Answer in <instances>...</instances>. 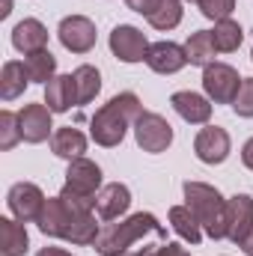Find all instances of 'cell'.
Segmentation results:
<instances>
[{"instance_id": "obj_1", "label": "cell", "mask_w": 253, "mask_h": 256, "mask_svg": "<svg viewBox=\"0 0 253 256\" xmlns=\"http://www.w3.org/2000/svg\"><path fill=\"white\" fill-rule=\"evenodd\" d=\"M143 114V104L134 92H120L114 96L104 108H98L90 120V134L98 146L104 149H114L122 143L126 131L134 126V120Z\"/></svg>"}, {"instance_id": "obj_2", "label": "cell", "mask_w": 253, "mask_h": 256, "mask_svg": "<svg viewBox=\"0 0 253 256\" xmlns=\"http://www.w3.org/2000/svg\"><path fill=\"white\" fill-rule=\"evenodd\" d=\"M146 232H155V236L167 238V232H164V226L158 224L155 214L137 212V214H131L126 220H120V224L102 226V232H98L92 248H96V254H102V256H120V254H126L134 242H140Z\"/></svg>"}, {"instance_id": "obj_3", "label": "cell", "mask_w": 253, "mask_h": 256, "mask_svg": "<svg viewBox=\"0 0 253 256\" xmlns=\"http://www.w3.org/2000/svg\"><path fill=\"white\" fill-rule=\"evenodd\" d=\"M182 191H185V206L196 214L202 232L214 242L226 238V200H224V194L206 182H185Z\"/></svg>"}, {"instance_id": "obj_4", "label": "cell", "mask_w": 253, "mask_h": 256, "mask_svg": "<svg viewBox=\"0 0 253 256\" xmlns=\"http://www.w3.org/2000/svg\"><path fill=\"white\" fill-rule=\"evenodd\" d=\"M134 140L143 152L149 155H158V152H167L170 143H173V126L161 116V114H152V110H143L137 120H134Z\"/></svg>"}, {"instance_id": "obj_5", "label": "cell", "mask_w": 253, "mask_h": 256, "mask_svg": "<svg viewBox=\"0 0 253 256\" xmlns=\"http://www.w3.org/2000/svg\"><path fill=\"white\" fill-rule=\"evenodd\" d=\"M80 214H86L84 208H74V206H68L63 196L57 194V196H48L45 200V208H42V214H39V230L45 232V236H51V238H68V232H72V226H74V220L80 218Z\"/></svg>"}, {"instance_id": "obj_6", "label": "cell", "mask_w": 253, "mask_h": 256, "mask_svg": "<svg viewBox=\"0 0 253 256\" xmlns=\"http://www.w3.org/2000/svg\"><path fill=\"white\" fill-rule=\"evenodd\" d=\"M238 86H242V78L232 66L212 63L202 68V90L214 104H232L238 96Z\"/></svg>"}, {"instance_id": "obj_7", "label": "cell", "mask_w": 253, "mask_h": 256, "mask_svg": "<svg viewBox=\"0 0 253 256\" xmlns=\"http://www.w3.org/2000/svg\"><path fill=\"white\" fill-rule=\"evenodd\" d=\"M6 206H9L15 220L30 224V220H39V214L45 208V194L33 182H15L6 194Z\"/></svg>"}, {"instance_id": "obj_8", "label": "cell", "mask_w": 253, "mask_h": 256, "mask_svg": "<svg viewBox=\"0 0 253 256\" xmlns=\"http://www.w3.org/2000/svg\"><path fill=\"white\" fill-rule=\"evenodd\" d=\"M96 24L86 18V15H68L60 21L57 27V39L66 51L72 54H90L96 48Z\"/></svg>"}, {"instance_id": "obj_9", "label": "cell", "mask_w": 253, "mask_h": 256, "mask_svg": "<svg viewBox=\"0 0 253 256\" xmlns=\"http://www.w3.org/2000/svg\"><path fill=\"white\" fill-rule=\"evenodd\" d=\"M194 152L202 164H224L232 152V140L226 134V128L220 126H206L200 128L196 140H194Z\"/></svg>"}, {"instance_id": "obj_10", "label": "cell", "mask_w": 253, "mask_h": 256, "mask_svg": "<svg viewBox=\"0 0 253 256\" xmlns=\"http://www.w3.org/2000/svg\"><path fill=\"white\" fill-rule=\"evenodd\" d=\"M63 188L80 194V196H98V191L104 188V185H102V167H98L96 161H90V158H74V161H68Z\"/></svg>"}, {"instance_id": "obj_11", "label": "cell", "mask_w": 253, "mask_h": 256, "mask_svg": "<svg viewBox=\"0 0 253 256\" xmlns=\"http://www.w3.org/2000/svg\"><path fill=\"white\" fill-rule=\"evenodd\" d=\"M110 51H114V57L122 60V63H140V60H146L149 42H146L143 30H137V27H131V24H120V27H114V33H110Z\"/></svg>"}, {"instance_id": "obj_12", "label": "cell", "mask_w": 253, "mask_h": 256, "mask_svg": "<svg viewBox=\"0 0 253 256\" xmlns=\"http://www.w3.org/2000/svg\"><path fill=\"white\" fill-rule=\"evenodd\" d=\"M18 126H21V140L24 143H45L48 137H54L48 104H24L18 110Z\"/></svg>"}, {"instance_id": "obj_13", "label": "cell", "mask_w": 253, "mask_h": 256, "mask_svg": "<svg viewBox=\"0 0 253 256\" xmlns=\"http://www.w3.org/2000/svg\"><path fill=\"white\" fill-rule=\"evenodd\" d=\"M253 230V200L248 194H236L226 200V238L242 244Z\"/></svg>"}, {"instance_id": "obj_14", "label": "cell", "mask_w": 253, "mask_h": 256, "mask_svg": "<svg viewBox=\"0 0 253 256\" xmlns=\"http://www.w3.org/2000/svg\"><path fill=\"white\" fill-rule=\"evenodd\" d=\"M146 66L155 72V74H176L188 66V54H185V45H176V42H155L149 45L146 51Z\"/></svg>"}, {"instance_id": "obj_15", "label": "cell", "mask_w": 253, "mask_h": 256, "mask_svg": "<svg viewBox=\"0 0 253 256\" xmlns=\"http://www.w3.org/2000/svg\"><path fill=\"white\" fill-rule=\"evenodd\" d=\"M212 98L200 96V92H190V90H182V92H173L170 96V104L173 110L188 122V126H208L212 120Z\"/></svg>"}, {"instance_id": "obj_16", "label": "cell", "mask_w": 253, "mask_h": 256, "mask_svg": "<svg viewBox=\"0 0 253 256\" xmlns=\"http://www.w3.org/2000/svg\"><path fill=\"white\" fill-rule=\"evenodd\" d=\"M12 45H15V51H21L24 57L42 51V48H48V27H45L39 18H24V21H18L15 30H12Z\"/></svg>"}, {"instance_id": "obj_17", "label": "cell", "mask_w": 253, "mask_h": 256, "mask_svg": "<svg viewBox=\"0 0 253 256\" xmlns=\"http://www.w3.org/2000/svg\"><path fill=\"white\" fill-rule=\"evenodd\" d=\"M128 206H131V191H128L122 182L104 185V188L98 191V196H96V212H98L102 220H116V218H122L128 212Z\"/></svg>"}, {"instance_id": "obj_18", "label": "cell", "mask_w": 253, "mask_h": 256, "mask_svg": "<svg viewBox=\"0 0 253 256\" xmlns=\"http://www.w3.org/2000/svg\"><path fill=\"white\" fill-rule=\"evenodd\" d=\"M45 104L51 108V114H66L72 104H78L74 74H57L54 80L45 84Z\"/></svg>"}, {"instance_id": "obj_19", "label": "cell", "mask_w": 253, "mask_h": 256, "mask_svg": "<svg viewBox=\"0 0 253 256\" xmlns=\"http://www.w3.org/2000/svg\"><path fill=\"white\" fill-rule=\"evenodd\" d=\"M30 248V236L21 220L15 218H0V250L3 256H24Z\"/></svg>"}, {"instance_id": "obj_20", "label": "cell", "mask_w": 253, "mask_h": 256, "mask_svg": "<svg viewBox=\"0 0 253 256\" xmlns=\"http://www.w3.org/2000/svg\"><path fill=\"white\" fill-rule=\"evenodd\" d=\"M51 152H54L57 158H66V161L84 158V152H86V137L72 126L57 128L54 137H51Z\"/></svg>"}, {"instance_id": "obj_21", "label": "cell", "mask_w": 253, "mask_h": 256, "mask_svg": "<svg viewBox=\"0 0 253 256\" xmlns=\"http://www.w3.org/2000/svg\"><path fill=\"white\" fill-rule=\"evenodd\" d=\"M27 84H30V74H27L24 63H18V60L3 63V68H0V98L3 102H15L27 90Z\"/></svg>"}, {"instance_id": "obj_22", "label": "cell", "mask_w": 253, "mask_h": 256, "mask_svg": "<svg viewBox=\"0 0 253 256\" xmlns=\"http://www.w3.org/2000/svg\"><path fill=\"white\" fill-rule=\"evenodd\" d=\"M167 218H170L173 232H176L182 242H188V244H200V238H202V226H200L196 214L190 212L188 206H173Z\"/></svg>"}, {"instance_id": "obj_23", "label": "cell", "mask_w": 253, "mask_h": 256, "mask_svg": "<svg viewBox=\"0 0 253 256\" xmlns=\"http://www.w3.org/2000/svg\"><path fill=\"white\" fill-rule=\"evenodd\" d=\"M185 54H188L190 66H202V68H206V66L214 63L218 48H214L212 30H196V33H190L188 42H185Z\"/></svg>"}, {"instance_id": "obj_24", "label": "cell", "mask_w": 253, "mask_h": 256, "mask_svg": "<svg viewBox=\"0 0 253 256\" xmlns=\"http://www.w3.org/2000/svg\"><path fill=\"white\" fill-rule=\"evenodd\" d=\"M24 68L30 74V84H48L57 78V57L48 48H42V51L24 57Z\"/></svg>"}, {"instance_id": "obj_25", "label": "cell", "mask_w": 253, "mask_h": 256, "mask_svg": "<svg viewBox=\"0 0 253 256\" xmlns=\"http://www.w3.org/2000/svg\"><path fill=\"white\" fill-rule=\"evenodd\" d=\"M212 39H214V48H218L220 54H232V51H238V45H242V39H244V30H242L238 21L224 18V21H214Z\"/></svg>"}, {"instance_id": "obj_26", "label": "cell", "mask_w": 253, "mask_h": 256, "mask_svg": "<svg viewBox=\"0 0 253 256\" xmlns=\"http://www.w3.org/2000/svg\"><path fill=\"white\" fill-rule=\"evenodd\" d=\"M74 86H78V104H90L96 96H98V90H102V72L96 68V66H78L74 72Z\"/></svg>"}, {"instance_id": "obj_27", "label": "cell", "mask_w": 253, "mask_h": 256, "mask_svg": "<svg viewBox=\"0 0 253 256\" xmlns=\"http://www.w3.org/2000/svg\"><path fill=\"white\" fill-rule=\"evenodd\" d=\"M146 21H149L155 30H161V33L179 27V21H182V0H161L158 9H155Z\"/></svg>"}, {"instance_id": "obj_28", "label": "cell", "mask_w": 253, "mask_h": 256, "mask_svg": "<svg viewBox=\"0 0 253 256\" xmlns=\"http://www.w3.org/2000/svg\"><path fill=\"white\" fill-rule=\"evenodd\" d=\"M21 143V126H18V114L3 110L0 114V149L9 152L12 146Z\"/></svg>"}, {"instance_id": "obj_29", "label": "cell", "mask_w": 253, "mask_h": 256, "mask_svg": "<svg viewBox=\"0 0 253 256\" xmlns=\"http://www.w3.org/2000/svg\"><path fill=\"white\" fill-rule=\"evenodd\" d=\"M232 110L242 116V120H253V78H244L242 86H238V96L232 102Z\"/></svg>"}, {"instance_id": "obj_30", "label": "cell", "mask_w": 253, "mask_h": 256, "mask_svg": "<svg viewBox=\"0 0 253 256\" xmlns=\"http://www.w3.org/2000/svg\"><path fill=\"white\" fill-rule=\"evenodd\" d=\"M196 6H200V12H202L206 18H212V21H224V18L232 15L236 0H196Z\"/></svg>"}, {"instance_id": "obj_31", "label": "cell", "mask_w": 253, "mask_h": 256, "mask_svg": "<svg viewBox=\"0 0 253 256\" xmlns=\"http://www.w3.org/2000/svg\"><path fill=\"white\" fill-rule=\"evenodd\" d=\"M126 3H128V9H131V12H140V15H146V18H149V15L158 9V3H161V0H126Z\"/></svg>"}, {"instance_id": "obj_32", "label": "cell", "mask_w": 253, "mask_h": 256, "mask_svg": "<svg viewBox=\"0 0 253 256\" xmlns=\"http://www.w3.org/2000/svg\"><path fill=\"white\" fill-rule=\"evenodd\" d=\"M158 254H161V256H190L188 250H185L182 244H176V242H167V244H161V248H158Z\"/></svg>"}, {"instance_id": "obj_33", "label": "cell", "mask_w": 253, "mask_h": 256, "mask_svg": "<svg viewBox=\"0 0 253 256\" xmlns=\"http://www.w3.org/2000/svg\"><path fill=\"white\" fill-rule=\"evenodd\" d=\"M242 164H244L248 170H253V137L242 146Z\"/></svg>"}, {"instance_id": "obj_34", "label": "cell", "mask_w": 253, "mask_h": 256, "mask_svg": "<svg viewBox=\"0 0 253 256\" xmlns=\"http://www.w3.org/2000/svg\"><path fill=\"white\" fill-rule=\"evenodd\" d=\"M36 256H72L68 250H63V248H42Z\"/></svg>"}, {"instance_id": "obj_35", "label": "cell", "mask_w": 253, "mask_h": 256, "mask_svg": "<svg viewBox=\"0 0 253 256\" xmlns=\"http://www.w3.org/2000/svg\"><path fill=\"white\" fill-rule=\"evenodd\" d=\"M158 248H161V244H143L134 256H161V254H158Z\"/></svg>"}, {"instance_id": "obj_36", "label": "cell", "mask_w": 253, "mask_h": 256, "mask_svg": "<svg viewBox=\"0 0 253 256\" xmlns=\"http://www.w3.org/2000/svg\"><path fill=\"white\" fill-rule=\"evenodd\" d=\"M238 248H242V250H244V254H248V256H253V230H250V232H248V238H244V242H242Z\"/></svg>"}, {"instance_id": "obj_37", "label": "cell", "mask_w": 253, "mask_h": 256, "mask_svg": "<svg viewBox=\"0 0 253 256\" xmlns=\"http://www.w3.org/2000/svg\"><path fill=\"white\" fill-rule=\"evenodd\" d=\"M12 12V0H3V9H0V18H6Z\"/></svg>"}, {"instance_id": "obj_38", "label": "cell", "mask_w": 253, "mask_h": 256, "mask_svg": "<svg viewBox=\"0 0 253 256\" xmlns=\"http://www.w3.org/2000/svg\"><path fill=\"white\" fill-rule=\"evenodd\" d=\"M120 256H134V254H128V250H126V254H120Z\"/></svg>"}, {"instance_id": "obj_39", "label": "cell", "mask_w": 253, "mask_h": 256, "mask_svg": "<svg viewBox=\"0 0 253 256\" xmlns=\"http://www.w3.org/2000/svg\"><path fill=\"white\" fill-rule=\"evenodd\" d=\"M188 3H196V0H188Z\"/></svg>"}, {"instance_id": "obj_40", "label": "cell", "mask_w": 253, "mask_h": 256, "mask_svg": "<svg viewBox=\"0 0 253 256\" xmlns=\"http://www.w3.org/2000/svg\"><path fill=\"white\" fill-rule=\"evenodd\" d=\"M250 57H253V51H250Z\"/></svg>"}]
</instances>
